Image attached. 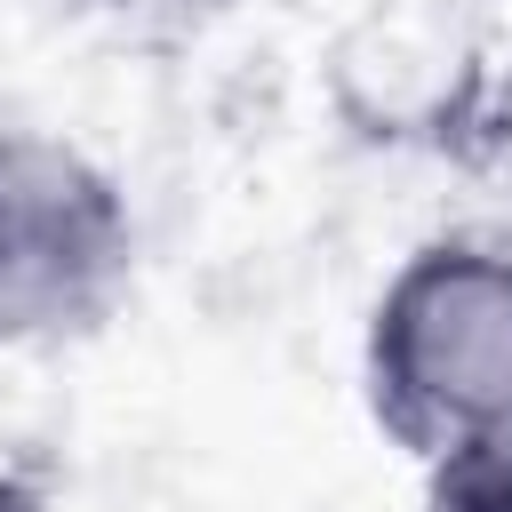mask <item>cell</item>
<instances>
[{
    "instance_id": "cell-1",
    "label": "cell",
    "mask_w": 512,
    "mask_h": 512,
    "mask_svg": "<svg viewBox=\"0 0 512 512\" xmlns=\"http://www.w3.org/2000/svg\"><path fill=\"white\" fill-rule=\"evenodd\" d=\"M360 400L416 464L512 416V232H432L384 272L360 328Z\"/></svg>"
},
{
    "instance_id": "cell-2",
    "label": "cell",
    "mask_w": 512,
    "mask_h": 512,
    "mask_svg": "<svg viewBox=\"0 0 512 512\" xmlns=\"http://www.w3.org/2000/svg\"><path fill=\"white\" fill-rule=\"evenodd\" d=\"M136 288V208L120 176L32 120H0V344L56 352L120 320Z\"/></svg>"
},
{
    "instance_id": "cell-3",
    "label": "cell",
    "mask_w": 512,
    "mask_h": 512,
    "mask_svg": "<svg viewBox=\"0 0 512 512\" xmlns=\"http://www.w3.org/2000/svg\"><path fill=\"white\" fill-rule=\"evenodd\" d=\"M424 512H512V416L424 464Z\"/></svg>"
},
{
    "instance_id": "cell-4",
    "label": "cell",
    "mask_w": 512,
    "mask_h": 512,
    "mask_svg": "<svg viewBox=\"0 0 512 512\" xmlns=\"http://www.w3.org/2000/svg\"><path fill=\"white\" fill-rule=\"evenodd\" d=\"M48 8H72V16H104V24H192L200 8H216V0H48Z\"/></svg>"
},
{
    "instance_id": "cell-5",
    "label": "cell",
    "mask_w": 512,
    "mask_h": 512,
    "mask_svg": "<svg viewBox=\"0 0 512 512\" xmlns=\"http://www.w3.org/2000/svg\"><path fill=\"white\" fill-rule=\"evenodd\" d=\"M0 512H56V504H48V488L32 472H8L0 464Z\"/></svg>"
},
{
    "instance_id": "cell-6",
    "label": "cell",
    "mask_w": 512,
    "mask_h": 512,
    "mask_svg": "<svg viewBox=\"0 0 512 512\" xmlns=\"http://www.w3.org/2000/svg\"><path fill=\"white\" fill-rule=\"evenodd\" d=\"M496 144H504V168H512V88H504V112H496V128H488Z\"/></svg>"
}]
</instances>
